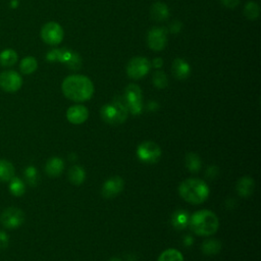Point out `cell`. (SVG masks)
<instances>
[{
    "label": "cell",
    "mask_w": 261,
    "mask_h": 261,
    "mask_svg": "<svg viewBox=\"0 0 261 261\" xmlns=\"http://www.w3.org/2000/svg\"><path fill=\"white\" fill-rule=\"evenodd\" d=\"M162 64H163V61H162L161 59H155L153 60V62H152V65L154 67H157V69H160V67H161Z\"/></svg>",
    "instance_id": "obj_32"
},
{
    "label": "cell",
    "mask_w": 261,
    "mask_h": 261,
    "mask_svg": "<svg viewBox=\"0 0 261 261\" xmlns=\"http://www.w3.org/2000/svg\"><path fill=\"white\" fill-rule=\"evenodd\" d=\"M220 1L225 6V7H228V8H235L236 6L239 5L240 3V0H220Z\"/></svg>",
    "instance_id": "obj_30"
},
{
    "label": "cell",
    "mask_w": 261,
    "mask_h": 261,
    "mask_svg": "<svg viewBox=\"0 0 261 261\" xmlns=\"http://www.w3.org/2000/svg\"><path fill=\"white\" fill-rule=\"evenodd\" d=\"M63 161L60 157H52L46 163V174L51 178L60 177L63 171Z\"/></svg>",
    "instance_id": "obj_15"
},
{
    "label": "cell",
    "mask_w": 261,
    "mask_h": 261,
    "mask_svg": "<svg viewBox=\"0 0 261 261\" xmlns=\"http://www.w3.org/2000/svg\"><path fill=\"white\" fill-rule=\"evenodd\" d=\"M151 17L156 21H162L165 20L169 16V10L166 4L162 2H156L151 6L150 10Z\"/></svg>",
    "instance_id": "obj_17"
},
{
    "label": "cell",
    "mask_w": 261,
    "mask_h": 261,
    "mask_svg": "<svg viewBox=\"0 0 261 261\" xmlns=\"http://www.w3.org/2000/svg\"><path fill=\"white\" fill-rule=\"evenodd\" d=\"M8 245V236L2 232L0 231V249H5Z\"/></svg>",
    "instance_id": "obj_31"
},
{
    "label": "cell",
    "mask_w": 261,
    "mask_h": 261,
    "mask_svg": "<svg viewBox=\"0 0 261 261\" xmlns=\"http://www.w3.org/2000/svg\"><path fill=\"white\" fill-rule=\"evenodd\" d=\"M18 61V54L14 49H5L0 53V63L3 66H13Z\"/></svg>",
    "instance_id": "obj_22"
},
{
    "label": "cell",
    "mask_w": 261,
    "mask_h": 261,
    "mask_svg": "<svg viewBox=\"0 0 261 261\" xmlns=\"http://www.w3.org/2000/svg\"><path fill=\"white\" fill-rule=\"evenodd\" d=\"M109 261H121L120 258H117V257H113V258H111Z\"/></svg>",
    "instance_id": "obj_33"
},
{
    "label": "cell",
    "mask_w": 261,
    "mask_h": 261,
    "mask_svg": "<svg viewBox=\"0 0 261 261\" xmlns=\"http://www.w3.org/2000/svg\"><path fill=\"white\" fill-rule=\"evenodd\" d=\"M244 14L246 18L249 20H257L260 15V7L256 2H253V1L248 2L245 6Z\"/></svg>",
    "instance_id": "obj_27"
},
{
    "label": "cell",
    "mask_w": 261,
    "mask_h": 261,
    "mask_svg": "<svg viewBox=\"0 0 261 261\" xmlns=\"http://www.w3.org/2000/svg\"><path fill=\"white\" fill-rule=\"evenodd\" d=\"M37 67H38V62L33 56H27V58L22 59L20 65V72L25 75L33 74L37 70Z\"/></svg>",
    "instance_id": "obj_21"
},
{
    "label": "cell",
    "mask_w": 261,
    "mask_h": 261,
    "mask_svg": "<svg viewBox=\"0 0 261 261\" xmlns=\"http://www.w3.org/2000/svg\"><path fill=\"white\" fill-rule=\"evenodd\" d=\"M86 178L85 171L79 165L72 166L69 171V179L71 181V183L76 186H80L84 183Z\"/></svg>",
    "instance_id": "obj_20"
},
{
    "label": "cell",
    "mask_w": 261,
    "mask_h": 261,
    "mask_svg": "<svg viewBox=\"0 0 261 261\" xmlns=\"http://www.w3.org/2000/svg\"><path fill=\"white\" fill-rule=\"evenodd\" d=\"M9 191L13 195L15 196H21L24 195V193L26 191V186L20 179L14 177L9 181Z\"/></svg>",
    "instance_id": "obj_23"
},
{
    "label": "cell",
    "mask_w": 261,
    "mask_h": 261,
    "mask_svg": "<svg viewBox=\"0 0 261 261\" xmlns=\"http://www.w3.org/2000/svg\"><path fill=\"white\" fill-rule=\"evenodd\" d=\"M129 110L124 104L122 96L116 97L112 102L101 108V117L109 124H120L128 119Z\"/></svg>",
    "instance_id": "obj_4"
},
{
    "label": "cell",
    "mask_w": 261,
    "mask_h": 261,
    "mask_svg": "<svg viewBox=\"0 0 261 261\" xmlns=\"http://www.w3.org/2000/svg\"><path fill=\"white\" fill-rule=\"evenodd\" d=\"M123 189V180L120 177H112L108 179L102 187V195L106 199L118 196Z\"/></svg>",
    "instance_id": "obj_12"
},
{
    "label": "cell",
    "mask_w": 261,
    "mask_h": 261,
    "mask_svg": "<svg viewBox=\"0 0 261 261\" xmlns=\"http://www.w3.org/2000/svg\"><path fill=\"white\" fill-rule=\"evenodd\" d=\"M15 177L13 163L5 160H0V181H9Z\"/></svg>",
    "instance_id": "obj_19"
},
{
    "label": "cell",
    "mask_w": 261,
    "mask_h": 261,
    "mask_svg": "<svg viewBox=\"0 0 261 261\" xmlns=\"http://www.w3.org/2000/svg\"><path fill=\"white\" fill-rule=\"evenodd\" d=\"M179 193L185 201L191 204H201L208 198L209 188L200 179H188L180 185Z\"/></svg>",
    "instance_id": "obj_3"
},
{
    "label": "cell",
    "mask_w": 261,
    "mask_h": 261,
    "mask_svg": "<svg viewBox=\"0 0 261 261\" xmlns=\"http://www.w3.org/2000/svg\"><path fill=\"white\" fill-rule=\"evenodd\" d=\"M221 244L218 240H206L202 244V250L205 254L211 255L220 252Z\"/></svg>",
    "instance_id": "obj_26"
},
{
    "label": "cell",
    "mask_w": 261,
    "mask_h": 261,
    "mask_svg": "<svg viewBox=\"0 0 261 261\" xmlns=\"http://www.w3.org/2000/svg\"><path fill=\"white\" fill-rule=\"evenodd\" d=\"M25 177L31 186H35L38 183V172L34 166H28L26 168Z\"/></svg>",
    "instance_id": "obj_29"
},
{
    "label": "cell",
    "mask_w": 261,
    "mask_h": 261,
    "mask_svg": "<svg viewBox=\"0 0 261 261\" xmlns=\"http://www.w3.org/2000/svg\"><path fill=\"white\" fill-rule=\"evenodd\" d=\"M25 221V214L16 207L6 208L0 215V222L6 229H17Z\"/></svg>",
    "instance_id": "obj_9"
},
{
    "label": "cell",
    "mask_w": 261,
    "mask_h": 261,
    "mask_svg": "<svg viewBox=\"0 0 261 261\" xmlns=\"http://www.w3.org/2000/svg\"><path fill=\"white\" fill-rule=\"evenodd\" d=\"M236 188H237V191H238V193H239L240 196L248 197L253 193L254 181L249 177H244V178L238 181Z\"/></svg>",
    "instance_id": "obj_16"
},
{
    "label": "cell",
    "mask_w": 261,
    "mask_h": 261,
    "mask_svg": "<svg viewBox=\"0 0 261 261\" xmlns=\"http://www.w3.org/2000/svg\"><path fill=\"white\" fill-rule=\"evenodd\" d=\"M152 81H153L154 86L158 89H164L168 84L167 77H166L165 73H163V72H156L153 75Z\"/></svg>",
    "instance_id": "obj_28"
},
{
    "label": "cell",
    "mask_w": 261,
    "mask_h": 261,
    "mask_svg": "<svg viewBox=\"0 0 261 261\" xmlns=\"http://www.w3.org/2000/svg\"><path fill=\"white\" fill-rule=\"evenodd\" d=\"M124 104H126L129 111L133 115L137 116L142 112L143 102H142V91L140 87L136 84L129 85L122 95Z\"/></svg>",
    "instance_id": "obj_5"
},
{
    "label": "cell",
    "mask_w": 261,
    "mask_h": 261,
    "mask_svg": "<svg viewBox=\"0 0 261 261\" xmlns=\"http://www.w3.org/2000/svg\"><path fill=\"white\" fill-rule=\"evenodd\" d=\"M89 111L84 105H74L71 106L66 111V119L71 123L81 124L88 120Z\"/></svg>",
    "instance_id": "obj_13"
},
{
    "label": "cell",
    "mask_w": 261,
    "mask_h": 261,
    "mask_svg": "<svg viewBox=\"0 0 261 261\" xmlns=\"http://www.w3.org/2000/svg\"><path fill=\"white\" fill-rule=\"evenodd\" d=\"M148 46L154 51H161L167 43V31L164 28H153L147 35Z\"/></svg>",
    "instance_id": "obj_11"
},
{
    "label": "cell",
    "mask_w": 261,
    "mask_h": 261,
    "mask_svg": "<svg viewBox=\"0 0 261 261\" xmlns=\"http://www.w3.org/2000/svg\"><path fill=\"white\" fill-rule=\"evenodd\" d=\"M63 95L76 102H84L93 96L94 85L86 76L73 75L64 79L61 85Z\"/></svg>",
    "instance_id": "obj_1"
},
{
    "label": "cell",
    "mask_w": 261,
    "mask_h": 261,
    "mask_svg": "<svg viewBox=\"0 0 261 261\" xmlns=\"http://www.w3.org/2000/svg\"><path fill=\"white\" fill-rule=\"evenodd\" d=\"M158 261H184V257L183 254L176 249H167L161 254Z\"/></svg>",
    "instance_id": "obj_25"
},
{
    "label": "cell",
    "mask_w": 261,
    "mask_h": 261,
    "mask_svg": "<svg viewBox=\"0 0 261 261\" xmlns=\"http://www.w3.org/2000/svg\"><path fill=\"white\" fill-rule=\"evenodd\" d=\"M189 224L191 230L198 236H211L217 233L220 221L217 214L210 210H200L192 215Z\"/></svg>",
    "instance_id": "obj_2"
},
{
    "label": "cell",
    "mask_w": 261,
    "mask_h": 261,
    "mask_svg": "<svg viewBox=\"0 0 261 261\" xmlns=\"http://www.w3.org/2000/svg\"><path fill=\"white\" fill-rule=\"evenodd\" d=\"M137 156L141 161L145 163H156L161 157V149L156 143L152 141H145L139 145Z\"/></svg>",
    "instance_id": "obj_6"
},
{
    "label": "cell",
    "mask_w": 261,
    "mask_h": 261,
    "mask_svg": "<svg viewBox=\"0 0 261 261\" xmlns=\"http://www.w3.org/2000/svg\"><path fill=\"white\" fill-rule=\"evenodd\" d=\"M189 214L185 210H178L173 214L172 223L177 230H184L189 224Z\"/></svg>",
    "instance_id": "obj_18"
},
{
    "label": "cell",
    "mask_w": 261,
    "mask_h": 261,
    "mask_svg": "<svg viewBox=\"0 0 261 261\" xmlns=\"http://www.w3.org/2000/svg\"><path fill=\"white\" fill-rule=\"evenodd\" d=\"M150 69L151 62L148 60L143 56H137L129 61L127 65V74L133 80H139L148 74Z\"/></svg>",
    "instance_id": "obj_7"
},
{
    "label": "cell",
    "mask_w": 261,
    "mask_h": 261,
    "mask_svg": "<svg viewBox=\"0 0 261 261\" xmlns=\"http://www.w3.org/2000/svg\"><path fill=\"white\" fill-rule=\"evenodd\" d=\"M64 37V32L61 26L55 21L45 24L41 30L42 40L49 45H59Z\"/></svg>",
    "instance_id": "obj_8"
},
{
    "label": "cell",
    "mask_w": 261,
    "mask_h": 261,
    "mask_svg": "<svg viewBox=\"0 0 261 261\" xmlns=\"http://www.w3.org/2000/svg\"><path fill=\"white\" fill-rule=\"evenodd\" d=\"M186 166L192 173H197L201 168V160L195 153H189L186 156Z\"/></svg>",
    "instance_id": "obj_24"
},
{
    "label": "cell",
    "mask_w": 261,
    "mask_h": 261,
    "mask_svg": "<svg viewBox=\"0 0 261 261\" xmlns=\"http://www.w3.org/2000/svg\"><path fill=\"white\" fill-rule=\"evenodd\" d=\"M172 71L178 80H185L191 74V67L184 60L177 59L173 63Z\"/></svg>",
    "instance_id": "obj_14"
},
{
    "label": "cell",
    "mask_w": 261,
    "mask_h": 261,
    "mask_svg": "<svg viewBox=\"0 0 261 261\" xmlns=\"http://www.w3.org/2000/svg\"><path fill=\"white\" fill-rule=\"evenodd\" d=\"M22 85V79L15 71H6L0 74V88L5 92H17Z\"/></svg>",
    "instance_id": "obj_10"
}]
</instances>
